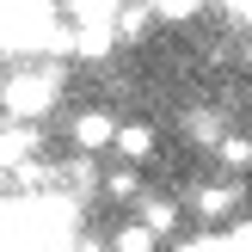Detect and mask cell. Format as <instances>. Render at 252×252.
Returning a JSON list of instances; mask_svg holds the SVG:
<instances>
[{
  "mask_svg": "<svg viewBox=\"0 0 252 252\" xmlns=\"http://www.w3.org/2000/svg\"><path fill=\"white\" fill-rule=\"evenodd\" d=\"M56 98H62V74L56 68H19V74H6V86H0L6 117H25V123H37Z\"/></svg>",
  "mask_w": 252,
  "mask_h": 252,
  "instance_id": "1",
  "label": "cell"
},
{
  "mask_svg": "<svg viewBox=\"0 0 252 252\" xmlns=\"http://www.w3.org/2000/svg\"><path fill=\"white\" fill-rule=\"evenodd\" d=\"M68 6H74V19H80V25H111L123 0H68Z\"/></svg>",
  "mask_w": 252,
  "mask_h": 252,
  "instance_id": "8",
  "label": "cell"
},
{
  "mask_svg": "<svg viewBox=\"0 0 252 252\" xmlns=\"http://www.w3.org/2000/svg\"><path fill=\"white\" fill-rule=\"evenodd\" d=\"M105 142H117V117H111V111H80V117H74V148H80V154H98Z\"/></svg>",
  "mask_w": 252,
  "mask_h": 252,
  "instance_id": "3",
  "label": "cell"
},
{
  "mask_svg": "<svg viewBox=\"0 0 252 252\" xmlns=\"http://www.w3.org/2000/svg\"><path fill=\"white\" fill-rule=\"evenodd\" d=\"M105 191H111V197H135V191H142V179L123 166V172H111V179H105Z\"/></svg>",
  "mask_w": 252,
  "mask_h": 252,
  "instance_id": "10",
  "label": "cell"
},
{
  "mask_svg": "<svg viewBox=\"0 0 252 252\" xmlns=\"http://www.w3.org/2000/svg\"><path fill=\"white\" fill-rule=\"evenodd\" d=\"M68 252H105V246H98V240H74Z\"/></svg>",
  "mask_w": 252,
  "mask_h": 252,
  "instance_id": "15",
  "label": "cell"
},
{
  "mask_svg": "<svg viewBox=\"0 0 252 252\" xmlns=\"http://www.w3.org/2000/svg\"><path fill=\"white\" fill-rule=\"evenodd\" d=\"M197 6H203V0H154V12H160V19H191Z\"/></svg>",
  "mask_w": 252,
  "mask_h": 252,
  "instance_id": "12",
  "label": "cell"
},
{
  "mask_svg": "<svg viewBox=\"0 0 252 252\" xmlns=\"http://www.w3.org/2000/svg\"><path fill=\"white\" fill-rule=\"evenodd\" d=\"M117 148H123V160H148L154 154V129L148 123H117Z\"/></svg>",
  "mask_w": 252,
  "mask_h": 252,
  "instance_id": "5",
  "label": "cell"
},
{
  "mask_svg": "<svg viewBox=\"0 0 252 252\" xmlns=\"http://www.w3.org/2000/svg\"><path fill=\"white\" fill-rule=\"evenodd\" d=\"M160 234L148 228V221H129V228H117V240H111V252H154Z\"/></svg>",
  "mask_w": 252,
  "mask_h": 252,
  "instance_id": "6",
  "label": "cell"
},
{
  "mask_svg": "<svg viewBox=\"0 0 252 252\" xmlns=\"http://www.w3.org/2000/svg\"><path fill=\"white\" fill-rule=\"evenodd\" d=\"M228 6H240V12H246V19H252V0H228Z\"/></svg>",
  "mask_w": 252,
  "mask_h": 252,
  "instance_id": "16",
  "label": "cell"
},
{
  "mask_svg": "<svg viewBox=\"0 0 252 252\" xmlns=\"http://www.w3.org/2000/svg\"><path fill=\"white\" fill-rule=\"evenodd\" d=\"M142 221L160 234V240H166V234L179 228V203H148V209H142Z\"/></svg>",
  "mask_w": 252,
  "mask_h": 252,
  "instance_id": "9",
  "label": "cell"
},
{
  "mask_svg": "<svg viewBox=\"0 0 252 252\" xmlns=\"http://www.w3.org/2000/svg\"><path fill=\"white\" fill-rule=\"evenodd\" d=\"M221 160H234V166H252V142H246V135H228V142H221Z\"/></svg>",
  "mask_w": 252,
  "mask_h": 252,
  "instance_id": "11",
  "label": "cell"
},
{
  "mask_svg": "<svg viewBox=\"0 0 252 252\" xmlns=\"http://www.w3.org/2000/svg\"><path fill=\"white\" fill-rule=\"evenodd\" d=\"M111 25H117V43H135V37H142L148 25H154V0H148V6H129V0H123Z\"/></svg>",
  "mask_w": 252,
  "mask_h": 252,
  "instance_id": "4",
  "label": "cell"
},
{
  "mask_svg": "<svg viewBox=\"0 0 252 252\" xmlns=\"http://www.w3.org/2000/svg\"><path fill=\"white\" fill-rule=\"evenodd\" d=\"M234 203H240V185H209V191H197V209H203V216H228Z\"/></svg>",
  "mask_w": 252,
  "mask_h": 252,
  "instance_id": "7",
  "label": "cell"
},
{
  "mask_svg": "<svg viewBox=\"0 0 252 252\" xmlns=\"http://www.w3.org/2000/svg\"><path fill=\"white\" fill-rule=\"evenodd\" d=\"M31 154H37V123H25V117L0 123V172L25 166V160H31Z\"/></svg>",
  "mask_w": 252,
  "mask_h": 252,
  "instance_id": "2",
  "label": "cell"
},
{
  "mask_svg": "<svg viewBox=\"0 0 252 252\" xmlns=\"http://www.w3.org/2000/svg\"><path fill=\"white\" fill-rule=\"evenodd\" d=\"M228 240H234V252H252V221H240V228H234Z\"/></svg>",
  "mask_w": 252,
  "mask_h": 252,
  "instance_id": "14",
  "label": "cell"
},
{
  "mask_svg": "<svg viewBox=\"0 0 252 252\" xmlns=\"http://www.w3.org/2000/svg\"><path fill=\"white\" fill-rule=\"evenodd\" d=\"M185 252H234V240H228V234H203V240H191Z\"/></svg>",
  "mask_w": 252,
  "mask_h": 252,
  "instance_id": "13",
  "label": "cell"
}]
</instances>
